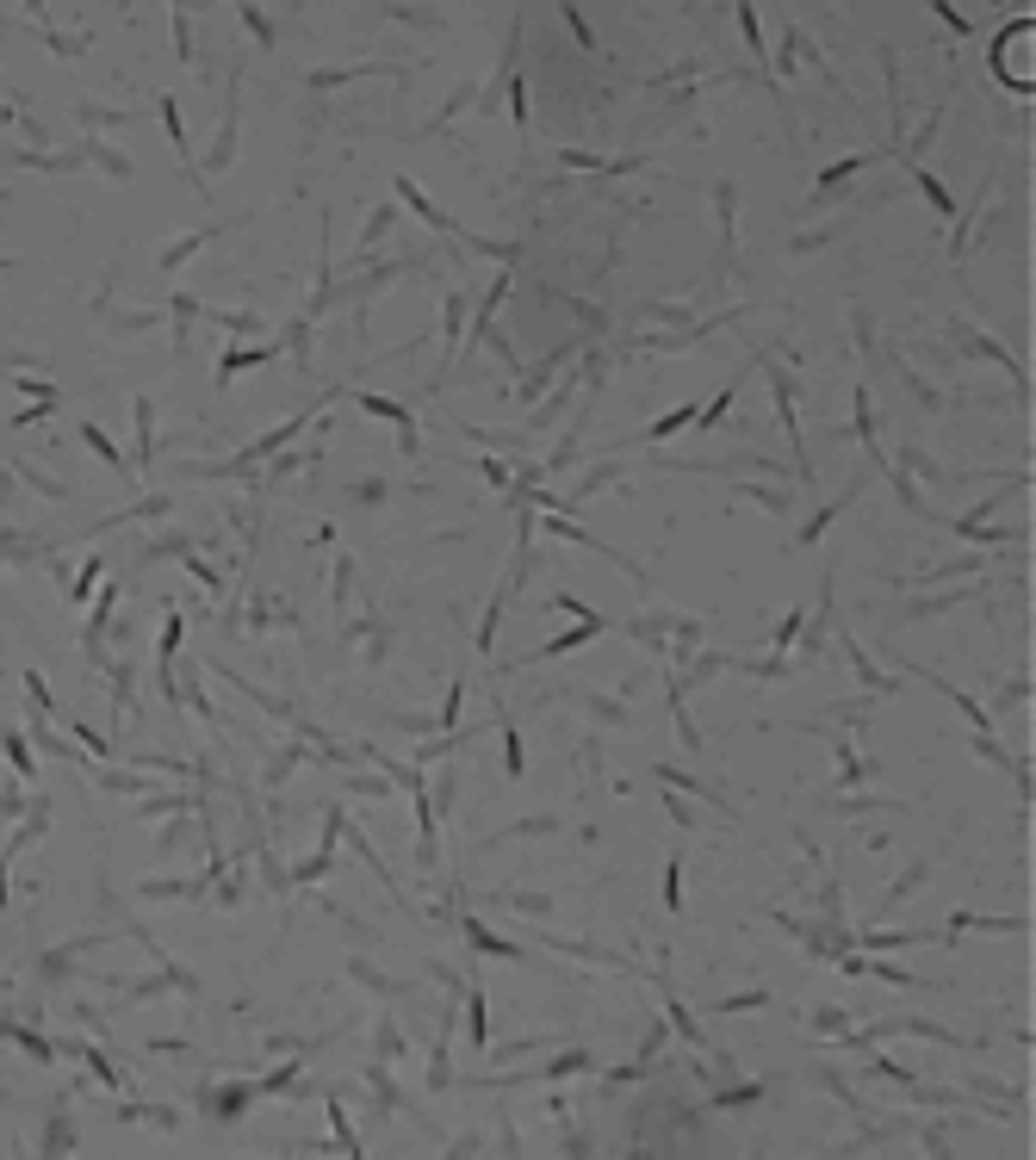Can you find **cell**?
Instances as JSON below:
<instances>
[{"instance_id": "cell-1", "label": "cell", "mask_w": 1036, "mask_h": 1160, "mask_svg": "<svg viewBox=\"0 0 1036 1160\" xmlns=\"http://www.w3.org/2000/svg\"><path fill=\"white\" fill-rule=\"evenodd\" d=\"M366 410H373V416H385V422H397V429H404V454H422V447H416V416L404 410V404H391V398H360Z\"/></svg>"}, {"instance_id": "cell-2", "label": "cell", "mask_w": 1036, "mask_h": 1160, "mask_svg": "<svg viewBox=\"0 0 1036 1160\" xmlns=\"http://www.w3.org/2000/svg\"><path fill=\"white\" fill-rule=\"evenodd\" d=\"M696 422V404H683V410H671V416H658L652 429H646V441H664V435H677V429H689Z\"/></svg>"}, {"instance_id": "cell-3", "label": "cell", "mask_w": 1036, "mask_h": 1160, "mask_svg": "<svg viewBox=\"0 0 1036 1160\" xmlns=\"http://www.w3.org/2000/svg\"><path fill=\"white\" fill-rule=\"evenodd\" d=\"M503 763H509V776H521V770H527V757H521V732H515V720H503Z\"/></svg>"}, {"instance_id": "cell-4", "label": "cell", "mask_w": 1036, "mask_h": 1160, "mask_svg": "<svg viewBox=\"0 0 1036 1160\" xmlns=\"http://www.w3.org/2000/svg\"><path fill=\"white\" fill-rule=\"evenodd\" d=\"M466 937H472L478 949H491V956H521V949H515V943H503V937H491L485 925H478V918H472V925H466Z\"/></svg>"}, {"instance_id": "cell-5", "label": "cell", "mask_w": 1036, "mask_h": 1160, "mask_svg": "<svg viewBox=\"0 0 1036 1160\" xmlns=\"http://www.w3.org/2000/svg\"><path fill=\"white\" fill-rule=\"evenodd\" d=\"M919 187H925V199H931V211H943V218H949V211H955V199L943 193V180H931V174H925V168H919Z\"/></svg>"}, {"instance_id": "cell-6", "label": "cell", "mask_w": 1036, "mask_h": 1160, "mask_svg": "<svg viewBox=\"0 0 1036 1160\" xmlns=\"http://www.w3.org/2000/svg\"><path fill=\"white\" fill-rule=\"evenodd\" d=\"M261 360H274V348H243V354H224V379L236 373V366H261Z\"/></svg>"}, {"instance_id": "cell-7", "label": "cell", "mask_w": 1036, "mask_h": 1160, "mask_svg": "<svg viewBox=\"0 0 1036 1160\" xmlns=\"http://www.w3.org/2000/svg\"><path fill=\"white\" fill-rule=\"evenodd\" d=\"M664 906L683 912V862H671V875H664Z\"/></svg>"}, {"instance_id": "cell-8", "label": "cell", "mask_w": 1036, "mask_h": 1160, "mask_svg": "<svg viewBox=\"0 0 1036 1160\" xmlns=\"http://www.w3.org/2000/svg\"><path fill=\"white\" fill-rule=\"evenodd\" d=\"M863 162H869V155H850V162H838V168H826V174H819V193H826V187H838V180H844V174H857Z\"/></svg>"}, {"instance_id": "cell-9", "label": "cell", "mask_w": 1036, "mask_h": 1160, "mask_svg": "<svg viewBox=\"0 0 1036 1160\" xmlns=\"http://www.w3.org/2000/svg\"><path fill=\"white\" fill-rule=\"evenodd\" d=\"M925 7H931V13H937V19L949 25V32H974V25H968L962 13H955V7H949V0H925Z\"/></svg>"}, {"instance_id": "cell-10", "label": "cell", "mask_w": 1036, "mask_h": 1160, "mask_svg": "<svg viewBox=\"0 0 1036 1160\" xmlns=\"http://www.w3.org/2000/svg\"><path fill=\"white\" fill-rule=\"evenodd\" d=\"M738 25H745V38H751V50H763V38H757V13H751V7H738Z\"/></svg>"}, {"instance_id": "cell-11", "label": "cell", "mask_w": 1036, "mask_h": 1160, "mask_svg": "<svg viewBox=\"0 0 1036 1160\" xmlns=\"http://www.w3.org/2000/svg\"><path fill=\"white\" fill-rule=\"evenodd\" d=\"M515 124H527V81L515 75Z\"/></svg>"}]
</instances>
